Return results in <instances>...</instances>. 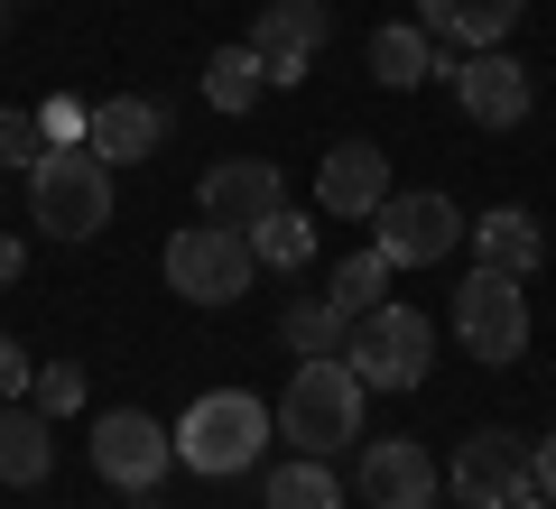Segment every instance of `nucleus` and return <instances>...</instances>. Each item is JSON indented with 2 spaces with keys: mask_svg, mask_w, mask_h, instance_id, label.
Returning a JSON list of instances; mask_svg holds the SVG:
<instances>
[{
  "mask_svg": "<svg viewBox=\"0 0 556 509\" xmlns=\"http://www.w3.org/2000/svg\"><path fill=\"white\" fill-rule=\"evenodd\" d=\"M20 269H28V241H20V232H0V288H10Z\"/></svg>",
  "mask_w": 556,
  "mask_h": 509,
  "instance_id": "obj_30",
  "label": "nucleus"
},
{
  "mask_svg": "<svg viewBox=\"0 0 556 509\" xmlns=\"http://www.w3.org/2000/svg\"><path fill=\"white\" fill-rule=\"evenodd\" d=\"M139 509H167V500H149V491H139Z\"/></svg>",
  "mask_w": 556,
  "mask_h": 509,
  "instance_id": "obj_32",
  "label": "nucleus"
},
{
  "mask_svg": "<svg viewBox=\"0 0 556 509\" xmlns=\"http://www.w3.org/2000/svg\"><path fill=\"white\" fill-rule=\"evenodd\" d=\"M371 84H390V93H417V84H437V38L417 20H390V28H371Z\"/></svg>",
  "mask_w": 556,
  "mask_h": 509,
  "instance_id": "obj_19",
  "label": "nucleus"
},
{
  "mask_svg": "<svg viewBox=\"0 0 556 509\" xmlns=\"http://www.w3.org/2000/svg\"><path fill=\"white\" fill-rule=\"evenodd\" d=\"M38 130H47V149H56V139H84V102H47Z\"/></svg>",
  "mask_w": 556,
  "mask_h": 509,
  "instance_id": "obj_28",
  "label": "nucleus"
},
{
  "mask_svg": "<svg viewBox=\"0 0 556 509\" xmlns=\"http://www.w3.org/2000/svg\"><path fill=\"white\" fill-rule=\"evenodd\" d=\"M260 93H269V65L251 56V38H241V47H214V56H204V102H214V112H232V120H241Z\"/></svg>",
  "mask_w": 556,
  "mask_h": 509,
  "instance_id": "obj_21",
  "label": "nucleus"
},
{
  "mask_svg": "<svg viewBox=\"0 0 556 509\" xmlns=\"http://www.w3.org/2000/svg\"><path fill=\"white\" fill-rule=\"evenodd\" d=\"M529 278H501V269H473L455 288V333H464V353L492 361V371H510L519 353H529Z\"/></svg>",
  "mask_w": 556,
  "mask_h": 509,
  "instance_id": "obj_6",
  "label": "nucleus"
},
{
  "mask_svg": "<svg viewBox=\"0 0 556 509\" xmlns=\"http://www.w3.org/2000/svg\"><path fill=\"white\" fill-rule=\"evenodd\" d=\"M353 491H362L371 509H437L445 472L427 463V445H417V435H371V445H362V463H353Z\"/></svg>",
  "mask_w": 556,
  "mask_h": 509,
  "instance_id": "obj_11",
  "label": "nucleus"
},
{
  "mask_svg": "<svg viewBox=\"0 0 556 509\" xmlns=\"http://www.w3.org/2000/svg\"><path fill=\"white\" fill-rule=\"evenodd\" d=\"M167 463H177V427H159V417H139V408H112V417H93V472L112 491H159L167 482Z\"/></svg>",
  "mask_w": 556,
  "mask_h": 509,
  "instance_id": "obj_9",
  "label": "nucleus"
},
{
  "mask_svg": "<svg viewBox=\"0 0 556 509\" xmlns=\"http://www.w3.org/2000/svg\"><path fill=\"white\" fill-rule=\"evenodd\" d=\"M316 204L334 222H371L380 204H390V149L380 139H334L316 167Z\"/></svg>",
  "mask_w": 556,
  "mask_h": 509,
  "instance_id": "obj_13",
  "label": "nucleus"
},
{
  "mask_svg": "<svg viewBox=\"0 0 556 509\" xmlns=\"http://www.w3.org/2000/svg\"><path fill=\"white\" fill-rule=\"evenodd\" d=\"M28 204H38L47 241H93L112 222V167H102L84 139H56V149L28 167Z\"/></svg>",
  "mask_w": 556,
  "mask_h": 509,
  "instance_id": "obj_2",
  "label": "nucleus"
},
{
  "mask_svg": "<svg viewBox=\"0 0 556 509\" xmlns=\"http://www.w3.org/2000/svg\"><path fill=\"white\" fill-rule=\"evenodd\" d=\"M529 491H547V500H556V435H538V445H529Z\"/></svg>",
  "mask_w": 556,
  "mask_h": 509,
  "instance_id": "obj_29",
  "label": "nucleus"
},
{
  "mask_svg": "<svg viewBox=\"0 0 556 509\" xmlns=\"http://www.w3.org/2000/svg\"><path fill=\"white\" fill-rule=\"evenodd\" d=\"M380 288H390V259H380V251H353V259L334 269V288H325V296H334V306L362 325V315L380 306Z\"/></svg>",
  "mask_w": 556,
  "mask_h": 509,
  "instance_id": "obj_24",
  "label": "nucleus"
},
{
  "mask_svg": "<svg viewBox=\"0 0 556 509\" xmlns=\"http://www.w3.org/2000/svg\"><path fill=\"white\" fill-rule=\"evenodd\" d=\"M371 251L390 259V269H437L445 251H464V214L437 186H408V195L390 186V204L371 214Z\"/></svg>",
  "mask_w": 556,
  "mask_h": 509,
  "instance_id": "obj_7",
  "label": "nucleus"
},
{
  "mask_svg": "<svg viewBox=\"0 0 556 509\" xmlns=\"http://www.w3.org/2000/svg\"><path fill=\"white\" fill-rule=\"evenodd\" d=\"M464 241H473V259H482V269H501V278H538V259H547L538 214H519V204H492L482 222H464Z\"/></svg>",
  "mask_w": 556,
  "mask_h": 509,
  "instance_id": "obj_18",
  "label": "nucleus"
},
{
  "mask_svg": "<svg viewBox=\"0 0 556 509\" xmlns=\"http://www.w3.org/2000/svg\"><path fill=\"white\" fill-rule=\"evenodd\" d=\"M278 343H288L298 361H325V353H343V343H353V315H343L334 296H298V306L278 315Z\"/></svg>",
  "mask_w": 556,
  "mask_h": 509,
  "instance_id": "obj_20",
  "label": "nucleus"
},
{
  "mask_svg": "<svg viewBox=\"0 0 556 509\" xmlns=\"http://www.w3.org/2000/svg\"><path fill=\"white\" fill-rule=\"evenodd\" d=\"M38 157H47L38 112H20V102H10V112H0V167H38Z\"/></svg>",
  "mask_w": 556,
  "mask_h": 509,
  "instance_id": "obj_26",
  "label": "nucleus"
},
{
  "mask_svg": "<svg viewBox=\"0 0 556 509\" xmlns=\"http://www.w3.org/2000/svg\"><path fill=\"white\" fill-rule=\"evenodd\" d=\"M529 20V0H417V28L427 38H445V47H510V28Z\"/></svg>",
  "mask_w": 556,
  "mask_h": 509,
  "instance_id": "obj_16",
  "label": "nucleus"
},
{
  "mask_svg": "<svg viewBox=\"0 0 556 509\" xmlns=\"http://www.w3.org/2000/svg\"><path fill=\"white\" fill-rule=\"evenodd\" d=\"M260 500L269 509H343V482L325 454H298V463H278L269 482H260Z\"/></svg>",
  "mask_w": 556,
  "mask_h": 509,
  "instance_id": "obj_22",
  "label": "nucleus"
},
{
  "mask_svg": "<svg viewBox=\"0 0 556 509\" xmlns=\"http://www.w3.org/2000/svg\"><path fill=\"white\" fill-rule=\"evenodd\" d=\"M362 408H371V390H362V371L343 353L298 361L288 390H278V435L298 454H325V463H334L343 445H362Z\"/></svg>",
  "mask_w": 556,
  "mask_h": 509,
  "instance_id": "obj_1",
  "label": "nucleus"
},
{
  "mask_svg": "<svg viewBox=\"0 0 556 509\" xmlns=\"http://www.w3.org/2000/svg\"><path fill=\"white\" fill-rule=\"evenodd\" d=\"M260 445H269V408H260L251 390H204L195 408L177 417V463L204 472V482H232V472H251Z\"/></svg>",
  "mask_w": 556,
  "mask_h": 509,
  "instance_id": "obj_3",
  "label": "nucleus"
},
{
  "mask_svg": "<svg viewBox=\"0 0 556 509\" xmlns=\"http://www.w3.org/2000/svg\"><path fill=\"white\" fill-rule=\"evenodd\" d=\"M325 38H334L325 0H260V20H251V56L269 65L278 93H288V84H306V65L325 56Z\"/></svg>",
  "mask_w": 556,
  "mask_h": 509,
  "instance_id": "obj_10",
  "label": "nucleus"
},
{
  "mask_svg": "<svg viewBox=\"0 0 556 509\" xmlns=\"http://www.w3.org/2000/svg\"><path fill=\"white\" fill-rule=\"evenodd\" d=\"M437 84H455V102L482 120V130H519L538 112V84L510 47H473V56H445L437 47Z\"/></svg>",
  "mask_w": 556,
  "mask_h": 509,
  "instance_id": "obj_8",
  "label": "nucleus"
},
{
  "mask_svg": "<svg viewBox=\"0 0 556 509\" xmlns=\"http://www.w3.org/2000/svg\"><path fill=\"white\" fill-rule=\"evenodd\" d=\"M278 204H288V177H278L269 157H223V167H204V186H195V214L232 222V232H251V222L278 214Z\"/></svg>",
  "mask_w": 556,
  "mask_h": 509,
  "instance_id": "obj_15",
  "label": "nucleus"
},
{
  "mask_svg": "<svg viewBox=\"0 0 556 509\" xmlns=\"http://www.w3.org/2000/svg\"><path fill=\"white\" fill-rule=\"evenodd\" d=\"M159 139H167V102H149V93H93L84 102V149H93L102 167L159 157Z\"/></svg>",
  "mask_w": 556,
  "mask_h": 509,
  "instance_id": "obj_14",
  "label": "nucleus"
},
{
  "mask_svg": "<svg viewBox=\"0 0 556 509\" xmlns=\"http://www.w3.org/2000/svg\"><path fill=\"white\" fill-rule=\"evenodd\" d=\"M445 482H455L464 509H510L519 491H529V445H519L510 427H473L455 445V472H445Z\"/></svg>",
  "mask_w": 556,
  "mask_h": 509,
  "instance_id": "obj_12",
  "label": "nucleus"
},
{
  "mask_svg": "<svg viewBox=\"0 0 556 509\" xmlns=\"http://www.w3.org/2000/svg\"><path fill=\"white\" fill-rule=\"evenodd\" d=\"M28 408H47V417H75V408H84V371H75V361H47V371L28 380Z\"/></svg>",
  "mask_w": 556,
  "mask_h": 509,
  "instance_id": "obj_25",
  "label": "nucleus"
},
{
  "mask_svg": "<svg viewBox=\"0 0 556 509\" xmlns=\"http://www.w3.org/2000/svg\"><path fill=\"white\" fill-rule=\"evenodd\" d=\"M510 509H556V500H547V491H519V500H510Z\"/></svg>",
  "mask_w": 556,
  "mask_h": 509,
  "instance_id": "obj_31",
  "label": "nucleus"
},
{
  "mask_svg": "<svg viewBox=\"0 0 556 509\" xmlns=\"http://www.w3.org/2000/svg\"><path fill=\"white\" fill-rule=\"evenodd\" d=\"M159 269L186 306H232V296H251L260 259H251V232H232V222H186V232H167Z\"/></svg>",
  "mask_w": 556,
  "mask_h": 509,
  "instance_id": "obj_5",
  "label": "nucleus"
},
{
  "mask_svg": "<svg viewBox=\"0 0 556 509\" xmlns=\"http://www.w3.org/2000/svg\"><path fill=\"white\" fill-rule=\"evenodd\" d=\"M28 380H38V361H28L20 343L0 333V398H28Z\"/></svg>",
  "mask_w": 556,
  "mask_h": 509,
  "instance_id": "obj_27",
  "label": "nucleus"
},
{
  "mask_svg": "<svg viewBox=\"0 0 556 509\" xmlns=\"http://www.w3.org/2000/svg\"><path fill=\"white\" fill-rule=\"evenodd\" d=\"M251 259H260V269H306V259H316V222L288 214V204L260 214V222H251Z\"/></svg>",
  "mask_w": 556,
  "mask_h": 509,
  "instance_id": "obj_23",
  "label": "nucleus"
},
{
  "mask_svg": "<svg viewBox=\"0 0 556 509\" xmlns=\"http://www.w3.org/2000/svg\"><path fill=\"white\" fill-rule=\"evenodd\" d=\"M343 361L362 371V390H427V371H437V325H427L417 306H399V296H380V306L353 325Z\"/></svg>",
  "mask_w": 556,
  "mask_h": 509,
  "instance_id": "obj_4",
  "label": "nucleus"
},
{
  "mask_svg": "<svg viewBox=\"0 0 556 509\" xmlns=\"http://www.w3.org/2000/svg\"><path fill=\"white\" fill-rule=\"evenodd\" d=\"M47 472H56V417L28 408V398H0V482L38 491Z\"/></svg>",
  "mask_w": 556,
  "mask_h": 509,
  "instance_id": "obj_17",
  "label": "nucleus"
}]
</instances>
